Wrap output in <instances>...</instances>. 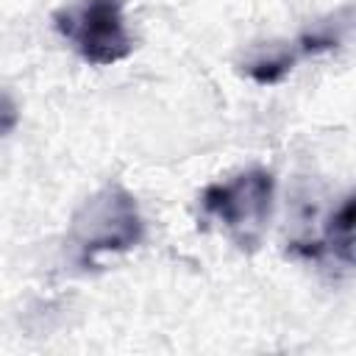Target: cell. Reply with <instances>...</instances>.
I'll return each mask as SVG.
<instances>
[{
	"label": "cell",
	"mask_w": 356,
	"mask_h": 356,
	"mask_svg": "<svg viewBox=\"0 0 356 356\" xmlns=\"http://www.w3.org/2000/svg\"><path fill=\"white\" fill-rule=\"evenodd\" d=\"M145 236L136 197L122 184H106L72 214L67 248L81 267H95L108 253H125Z\"/></svg>",
	"instance_id": "1"
},
{
	"label": "cell",
	"mask_w": 356,
	"mask_h": 356,
	"mask_svg": "<svg viewBox=\"0 0 356 356\" xmlns=\"http://www.w3.org/2000/svg\"><path fill=\"white\" fill-rule=\"evenodd\" d=\"M273 172L250 167L225 181L209 184L200 195V211L206 220L217 222L239 248H256L273 211Z\"/></svg>",
	"instance_id": "2"
},
{
	"label": "cell",
	"mask_w": 356,
	"mask_h": 356,
	"mask_svg": "<svg viewBox=\"0 0 356 356\" xmlns=\"http://www.w3.org/2000/svg\"><path fill=\"white\" fill-rule=\"evenodd\" d=\"M53 28L72 50L97 67L131 56L134 36L125 19V0H72L53 11Z\"/></svg>",
	"instance_id": "3"
},
{
	"label": "cell",
	"mask_w": 356,
	"mask_h": 356,
	"mask_svg": "<svg viewBox=\"0 0 356 356\" xmlns=\"http://www.w3.org/2000/svg\"><path fill=\"white\" fill-rule=\"evenodd\" d=\"M292 253L303 259H339L342 264L353 261V195H348L325 220L320 239L292 242Z\"/></svg>",
	"instance_id": "4"
},
{
	"label": "cell",
	"mask_w": 356,
	"mask_h": 356,
	"mask_svg": "<svg viewBox=\"0 0 356 356\" xmlns=\"http://www.w3.org/2000/svg\"><path fill=\"white\" fill-rule=\"evenodd\" d=\"M298 58H303V53L298 50L295 42H289V47H273V50L256 56L253 61H248V64H245V72H248L256 83H261V86L278 83V81L295 67Z\"/></svg>",
	"instance_id": "5"
},
{
	"label": "cell",
	"mask_w": 356,
	"mask_h": 356,
	"mask_svg": "<svg viewBox=\"0 0 356 356\" xmlns=\"http://www.w3.org/2000/svg\"><path fill=\"white\" fill-rule=\"evenodd\" d=\"M17 122H19V108H17L14 97L0 92V139H6L17 128Z\"/></svg>",
	"instance_id": "6"
}]
</instances>
